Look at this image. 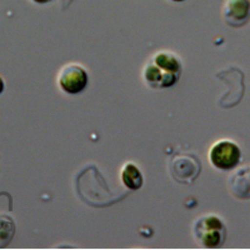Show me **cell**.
<instances>
[{
    "instance_id": "1",
    "label": "cell",
    "mask_w": 250,
    "mask_h": 250,
    "mask_svg": "<svg viewBox=\"0 0 250 250\" xmlns=\"http://www.w3.org/2000/svg\"><path fill=\"white\" fill-rule=\"evenodd\" d=\"M183 73L182 62L171 51H159L150 58L144 69L145 82L155 89L175 85Z\"/></svg>"
},
{
    "instance_id": "2",
    "label": "cell",
    "mask_w": 250,
    "mask_h": 250,
    "mask_svg": "<svg viewBox=\"0 0 250 250\" xmlns=\"http://www.w3.org/2000/svg\"><path fill=\"white\" fill-rule=\"evenodd\" d=\"M196 242L202 247L211 249L224 244L227 238V228L222 219L213 214L200 216L193 227Z\"/></svg>"
},
{
    "instance_id": "3",
    "label": "cell",
    "mask_w": 250,
    "mask_h": 250,
    "mask_svg": "<svg viewBox=\"0 0 250 250\" xmlns=\"http://www.w3.org/2000/svg\"><path fill=\"white\" fill-rule=\"evenodd\" d=\"M209 160L220 170H231L242 160V151L238 144L230 140H219L210 148Z\"/></svg>"
},
{
    "instance_id": "4",
    "label": "cell",
    "mask_w": 250,
    "mask_h": 250,
    "mask_svg": "<svg viewBox=\"0 0 250 250\" xmlns=\"http://www.w3.org/2000/svg\"><path fill=\"white\" fill-rule=\"evenodd\" d=\"M58 84L66 94L77 95L88 85V73L79 64H68L60 70Z\"/></svg>"
},
{
    "instance_id": "5",
    "label": "cell",
    "mask_w": 250,
    "mask_h": 250,
    "mask_svg": "<svg viewBox=\"0 0 250 250\" xmlns=\"http://www.w3.org/2000/svg\"><path fill=\"white\" fill-rule=\"evenodd\" d=\"M200 173V163L195 155L184 154L176 156L171 163V174L179 183L190 184Z\"/></svg>"
},
{
    "instance_id": "6",
    "label": "cell",
    "mask_w": 250,
    "mask_h": 250,
    "mask_svg": "<svg viewBox=\"0 0 250 250\" xmlns=\"http://www.w3.org/2000/svg\"><path fill=\"white\" fill-rule=\"evenodd\" d=\"M223 17L234 28L245 25L250 19V0H225Z\"/></svg>"
},
{
    "instance_id": "7",
    "label": "cell",
    "mask_w": 250,
    "mask_h": 250,
    "mask_svg": "<svg viewBox=\"0 0 250 250\" xmlns=\"http://www.w3.org/2000/svg\"><path fill=\"white\" fill-rule=\"evenodd\" d=\"M229 185L235 196L242 199L250 198V165L236 170L229 179Z\"/></svg>"
},
{
    "instance_id": "8",
    "label": "cell",
    "mask_w": 250,
    "mask_h": 250,
    "mask_svg": "<svg viewBox=\"0 0 250 250\" xmlns=\"http://www.w3.org/2000/svg\"><path fill=\"white\" fill-rule=\"evenodd\" d=\"M122 182L130 190H138L143 187V174L134 163H128L122 170Z\"/></svg>"
},
{
    "instance_id": "9",
    "label": "cell",
    "mask_w": 250,
    "mask_h": 250,
    "mask_svg": "<svg viewBox=\"0 0 250 250\" xmlns=\"http://www.w3.org/2000/svg\"><path fill=\"white\" fill-rule=\"evenodd\" d=\"M31 1H34L37 4H46V3H50L53 0H31Z\"/></svg>"
},
{
    "instance_id": "10",
    "label": "cell",
    "mask_w": 250,
    "mask_h": 250,
    "mask_svg": "<svg viewBox=\"0 0 250 250\" xmlns=\"http://www.w3.org/2000/svg\"><path fill=\"white\" fill-rule=\"evenodd\" d=\"M4 88H5V85H4V80L1 79V78H0V94L3 93Z\"/></svg>"
},
{
    "instance_id": "11",
    "label": "cell",
    "mask_w": 250,
    "mask_h": 250,
    "mask_svg": "<svg viewBox=\"0 0 250 250\" xmlns=\"http://www.w3.org/2000/svg\"><path fill=\"white\" fill-rule=\"evenodd\" d=\"M173 1H176V3H182V1H185V0H173Z\"/></svg>"
}]
</instances>
